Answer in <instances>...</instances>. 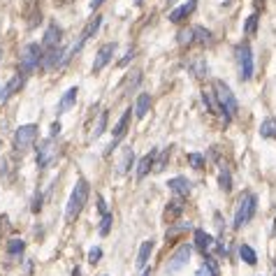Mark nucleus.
<instances>
[{"label":"nucleus","instance_id":"26","mask_svg":"<svg viewBox=\"0 0 276 276\" xmlns=\"http://www.w3.org/2000/svg\"><path fill=\"white\" fill-rule=\"evenodd\" d=\"M107 118H109V114L107 112H100V116H98V123H95V128H93V137L98 139L102 132L107 130Z\"/></svg>","mask_w":276,"mask_h":276},{"label":"nucleus","instance_id":"5","mask_svg":"<svg viewBox=\"0 0 276 276\" xmlns=\"http://www.w3.org/2000/svg\"><path fill=\"white\" fill-rule=\"evenodd\" d=\"M235 58H237L239 79H241V81H251V79H253V54H251V46L246 44V42L237 44Z\"/></svg>","mask_w":276,"mask_h":276},{"label":"nucleus","instance_id":"2","mask_svg":"<svg viewBox=\"0 0 276 276\" xmlns=\"http://www.w3.org/2000/svg\"><path fill=\"white\" fill-rule=\"evenodd\" d=\"M88 181L86 179H77V184H75V191L70 195L68 199V207H65V218L68 221H75L79 214H81V209L86 207V199H88Z\"/></svg>","mask_w":276,"mask_h":276},{"label":"nucleus","instance_id":"41","mask_svg":"<svg viewBox=\"0 0 276 276\" xmlns=\"http://www.w3.org/2000/svg\"><path fill=\"white\" fill-rule=\"evenodd\" d=\"M5 172H7V167H5V158L0 156V174H5Z\"/></svg>","mask_w":276,"mask_h":276},{"label":"nucleus","instance_id":"1","mask_svg":"<svg viewBox=\"0 0 276 276\" xmlns=\"http://www.w3.org/2000/svg\"><path fill=\"white\" fill-rule=\"evenodd\" d=\"M214 98H216V102H218V107H221L223 116H225V121H230L232 116L239 112L235 93H232L230 86L225 84V81H221V79H216L214 81Z\"/></svg>","mask_w":276,"mask_h":276},{"label":"nucleus","instance_id":"11","mask_svg":"<svg viewBox=\"0 0 276 276\" xmlns=\"http://www.w3.org/2000/svg\"><path fill=\"white\" fill-rule=\"evenodd\" d=\"M195 248H197L199 253L202 255H207V253H211L216 248V239L211 237V235H207L204 230H195Z\"/></svg>","mask_w":276,"mask_h":276},{"label":"nucleus","instance_id":"27","mask_svg":"<svg viewBox=\"0 0 276 276\" xmlns=\"http://www.w3.org/2000/svg\"><path fill=\"white\" fill-rule=\"evenodd\" d=\"M193 38L197 39L199 44H209V42H211V33H209L207 28H202V26H195V28H193Z\"/></svg>","mask_w":276,"mask_h":276},{"label":"nucleus","instance_id":"23","mask_svg":"<svg viewBox=\"0 0 276 276\" xmlns=\"http://www.w3.org/2000/svg\"><path fill=\"white\" fill-rule=\"evenodd\" d=\"M132 162H135V151L132 149H125V154H123L121 162H118V174H125L132 167Z\"/></svg>","mask_w":276,"mask_h":276},{"label":"nucleus","instance_id":"44","mask_svg":"<svg viewBox=\"0 0 276 276\" xmlns=\"http://www.w3.org/2000/svg\"><path fill=\"white\" fill-rule=\"evenodd\" d=\"M0 58H2V49H0Z\"/></svg>","mask_w":276,"mask_h":276},{"label":"nucleus","instance_id":"33","mask_svg":"<svg viewBox=\"0 0 276 276\" xmlns=\"http://www.w3.org/2000/svg\"><path fill=\"white\" fill-rule=\"evenodd\" d=\"M169 204H172V207H167V216H169V218H177V216L184 211V204H181V199H172Z\"/></svg>","mask_w":276,"mask_h":276},{"label":"nucleus","instance_id":"20","mask_svg":"<svg viewBox=\"0 0 276 276\" xmlns=\"http://www.w3.org/2000/svg\"><path fill=\"white\" fill-rule=\"evenodd\" d=\"M239 255H241V260H244L246 265H251V267H253V265H258V253H255L248 244L239 246Z\"/></svg>","mask_w":276,"mask_h":276},{"label":"nucleus","instance_id":"13","mask_svg":"<svg viewBox=\"0 0 276 276\" xmlns=\"http://www.w3.org/2000/svg\"><path fill=\"white\" fill-rule=\"evenodd\" d=\"M61 26L58 23H51L44 33V39H42V49H54V46H61Z\"/></svg>","mask_w":276,"mask_h":276},{"label":"nucleus","instance_id":"36","mask_svg":"<svg viewBox=\"0 0 276 276\" xmlns=\"http://www.w3.org/2000/svg\"><path fill=\"white\" fill-rule=\"evenodd\" d=\"M100 258H102V248H91V251H88V262H91V265L100 262Z\"/></svg>","mask_w":276,"mask_h":276},{"label":"nucleus","instance_id":"19","mask_svg":"<svg viewBox=\"0 0 276 276\" xmlns=\"http://www.w3.org/2000/svg\"><path fill=\"white\" fill-rule=\"evenodd\" d=\"M151 251H154V239H146V241H142V246H139V253H137V267H146V262H149V258H151Z\"/></svg>","mask_w":276,"mask_h":276},{"label":"nucleus","instance_id":"8","mask_svg":"<svg viewBox=\"0 0 276 276\" xmlns=\"http://www.w3.org/2000/svg\"><path fill=\"white\" fill-rule=\"evenodd\" d=\"M191 253H193V248L188 244H181L177 248V251H174V253H172V258H169V265L167 267H165V272H167V276H174V274H179V272H181V269L186 267V265H188V262H191Z\"/></svg>","mask_w":276,"mask_h":276},{"label":"nucleus","instance_id":"12","mask_svg":"<svg viewBox=\"0 0 276 276\" xmlns=\"http://www.w3.org/2000/svg\"><path fill=\"white\" fill-rule=\"evenodd\" d=\"M23 81H26V75H21V72H19V75H14V77H12L7 84H5V88L0 91V102H7V100L12 98L16 91H21Z\"/></svg>","mask_w":276,"mask_h":276},{"label":"nucleus","instance_id":"38","mask_svg":"<svg viewBox=\"0 0 276 276\" xmlns=\"http://www.w3.org/2000/svg\"><path fill=\"white\" fill-rule=\"evenodd\" d=\"M132 58H135V51H132V49H128V51H125V56H123L121 61H118V65L123 68V65H128V63H130Z\"/></svg>","mask_w":276,"mask_h":276},{"label":"nucleus","instance_id":"25","mask_svg":"<svg viewBox=\"0 0 276 276\" xmlns=\"http://www.w3.org/2000/svg\"><path fill=\"white\" fill-rule=\"evenodd\" d=\"M195 276H218V267H216V262L211 260V258H207L204 265H199V269H197V274Z\"/></svg>","mask_w":276,"mask_h":276},{"label":"nucleus","instance_id":"17","mask_svg":"<svg viewBox=\"0 0 276 276\" xmlns=\"http://www.w3.org/2000/svg\"><path fill=\"white\" fill-rule=\"evenodd\" d=\"M154 160H156V149H151V151H149V154H146L144 158L137 162V179H139V181H142V179H144L146 174L151 172V167H154Z\"/></svg>","mask_w":276,"mask_h":276},{"label":"nucleus","instance_id":"10","mask_svg":"<svg viewBox=\"0 0 276 276\" xmlns=\"http://www.w3.org/2000/svg\"><path fill=\"white\" fill-rule=\"evenodd\" d=\"M130 116H132V109H125L123 112V116L118 118V123L114 125V139H112V144H109V149H107V154L112 151V149H116L118 146V142H121L123 137H125V132H128V123H130Z\"/></svg>","mask_w":276,"mask_h":276},{"label":"nucleus","instance_id":"34","mask_svg":"<svg viewBox=\"0 0 276 276\" xmlns=\"http://www.w3.org/2000/svg\"><path fill=\"white\" fill-rule=\"evenodd\" d=\"M188 162L193 169H204V156L199 154H188Z\"/></svg>","mask_w":276,"mask_h":276},{"label":"nucleus","instance_id":"42","mask_svg":"<svg viewBox=\"0 0 276 276\" xmlns=\"http://www.w3.org/2000/svg\"><path fill=\"white\" fill-rule=\"evenodd\" d=\"M102 2H105V0H91V9L100 7V5H102Z\"/></svg>","mask_w":276,"mask_h":276},{"label":"nucleus","instance_id":"7","mask_svg":"<svg viewBox=\"0 0 276 276\" xmlns=\"http://www.w3.org/2000/svg\"><path fill=\"white\" fill-rule=\"evenodd\" d=\"M56 158H58V146H56V139L54 137L44 139V142L38 146V167L39 169L51 167Z\"/></svg>","mask_w":276,"mask_h":276},{"label":"nucleus","instance_id":"30","mask_svg":"<svg viewBox=\"0 0 276 276\" xmlns=\"http://www.w3.org/2000/svg\"><path fill=\"white\" fill-rule=\"evenodd\" d=\"M202 100H204V105L209 107V112H211V114H218V112H221V107H218V102H216V98H214V93L204 91V93H202Z\"/></svg>","mask_w":276,"mask_h":276},{"label":"nucleus","instance_id":"32","mask_svg":"<svg viewBox=\"0 0 276 276\" xmlns=\"http://www.w3.org/2000/svg\"><path fill=\"white\" fill-rule=\"evenodd\" d=\"M195 38H193V28H184V31H179V44L186 46V44H193Z\"/></svg>","mask_w":276,"mask_h":276},{"label":"nucleus","instance_id":"24","mask_svg":"<svg viewBox=\"0 0 276 276\" xmlns=\"http://www.w3.org/2000/svg\"><path fill=\"white\" fill-rule=\"evenodd\" d=\"M23 248H26V241L21 239H9L7 241V255L9 258H19L23 253Z\"/></svg>","mask_w":276,"mask_h":276},{"label":"nucleus","instance_id":"3","mask_svg":"<svg viewBox=\"0 0 276 276\" xmlns=\"http://www.w3.org/2000/svg\"><path fill=\"white\" fill-rule=\"evenodd\" d=\"M255 211H258V197H255L253 193H244L241 195V199H239V207L237 211H235V230H241L244 225H248V223L253 221Z\"/></svg>","mask_w":276,"mask_h":276},{"label":"nucleus","instance_id":"45","mask_svg":"<svg viewBox=\"0 0 276 276\" xmlns=\"http://www.w3.org/2000/svg\"><path fill=\"white\" fill-rule=\"evenodd\" d=\"M139 2H144V0H137V5H139Z\"/></svg>","mask_w":276,"mask_h":276},{"label":"nucleus","instance_id":"14","mask_svg":"<svg viewBox=\"0 0 276 276\" xmlns=\"http://www.w3.org/2000/svg\"><path fill=\"white\" fill-rule=\"evenodd\" d=\"M77 95H79V88L77 86H72V88H68V91L63 93V98L58 100V114H65V112H70V109L77 105Z\"/></svg>","mask_w":276,"mask_h":276},{"label":"nucleus","instance_id":"18","mask_svg":"<svg viewBox=\"0 0 276 276\" xmlns=\"http://www.w3.org/2000/svg\"><path fill=\"white\" fill-rule=\"evenodd\" d=\"M151 109V95L149 93H139L137 95V102H135V116L137 118H144Z\"/></svg>","mask_w":276,"mask_h":276},{"label":"nucleus","instance_id":"31","mask_svg":"<svg viewBox=\"0 0 276 276\" xmlns=\"http://www.w3.org/2000/svg\"><path fill=\"white\" fill-rule=\"evenodd\" d=\"M169 154H172V149H162L160 158H158V160H154V169H156V172H162V169H165V165H167V160H169Z\"/></svg>","mask_w":276,"mask_h":276},{"label":"nucleus","instance_id":"9","mask_svg":"<svg viewBox=\"0 0 276 276\" xmlns=\"http://www.w3.org/2000/svg\"><path fill=\"white\" fill-rule=\"evenodd\" d=\"M114 54H116L114 42H107V44L100 46L98 54H95V61H93V72H102V70L109 65V61L114 58Z\"/></svg>","mask_w":276,"mask_h":276},{"label":"nucleus","instance_id":"28","mask_svg":"<svg viewBox=\"0 0 276 276\" xmlns=\"http://www.w3.org/2000/svg\"><path fill=\"white\" fill-rule=\"evenodd\" d=\"M258 12H253V14L246 19V23H244V35H255V31H258Z\"/></svg>","mask_w":276,"mask_h":276},{"label":"nucleus","instance_id":"21","mask_svg":"<svg viewBox=\"0 0 276 276\" xmlns=\"http://www.w3.org/2000/svg\"><path fill=\"white\" fill-rule=\"evenodd\" d=\"M260 135L267 139H276V118H265V121H262Z\"/></svg>","mask_w":276,"mask_h":276},{"label":"nucleus","instance_id":"16","mask_svg":"<svg viewBox=\"0 0 276 276\" xmlns=\"http://www.w3.org/2000/svg\"><path fill=\"white\" fill-rule=\"evenodd\" d=\"M195 5H197V0H188V2H184L181 7H177L174 12H169V21H172V23H181L186 16H191V14H193Z\"/></svg>","mask_w":276,"mask_h":276},{"label":"nucleus","instance_id":"6","mask_svg":"<svg viewBox=\"0 0 276 276\" xmlns=\"http://www.w3.org/2000/svg\"><path fill=\"white\" fill-rule=\"evenodd\" d=\"M38 132L39 128L35 123H26V125H19L14 132V149L16 151H28L33 144H35V139H38Z\"/></svg>","mask_w":276,"mask_h":276},{"label":"nucleus","instance_id":"15","mask_svg":"<svg viewBox=\"0 0 276 276\" xmlns=\"http://www.w3.org/2000/svg\"><path fill=\"white\" fill-rule=\"evenodd\" d=\"M167 186H169V191L174 193L177 197H186V195L191 193V188H193V184H191V181H188L186 177H174V179H169Z\"/></svg>","mask_w":276,"mask_h":276},{"label":"nucleus","instance_id":"37","mask_svg":"<svg viewBox=\"0 0 276 276\" xmlns=\"http://www.w3.org/2000/svg\"><path fill=\"white\" fill-rule=\"evenodd\" d=\"M33 214H38L39 209H42V193H38V195H35V199H33Z\"/></svg>","mask_w":276,"mask_h":276},{"label":"nucleus","instance_id":"4","mask_svg":"<svg viewBox=\"0 0 276 276\" xmlns=\"http://www.w3.org/2000/svg\"><path fill=\"white\" fill-rule=\"evenodd\" d=\"M42 56H44V49L38 44V42H31V44H26L23 46V51H21V75H33L35 70L42 65Z\"/></svg>","mask_w":276,"mask_h":276},{"label":"nucleus","instance_id":"40","mask_svg":"<svg viewBox=\"0 0 276 276\" xmlns=\"http://www.w3.org/2000/svg\"><path fill=\"white\" fill-rule=\"evenodd\" d=\"M98 209H100V214H107V204H105V197H98Z\"/></svg>","mask_w":276,"mask_h":276},{"label":"nucleus","instance_id":"43","mask_svg":"<svg viewBox=\"0 0 276 276\" xmlns=\"http://www.w3.org/2000/svg\"><path fill=\"white\" fill-rule=\"evenodd\" d=\"M144 276H154V274H151V269H146V272H144Z\"/></svg>","mask_w":276,"mask_h":276},{"label":"nucleus","instance_id":"22","mask_svg":"<svg viewBox=\"0 0 276 276\" xmlns=\"http://www.w3.org/2000/svg\"><path fill=\"white\" fill-rule=\"evenodd\" d=\"M218 186H221L223 193L232 191V177H230V169L228 167H221V172H218Z\"/></svg>","mask_w":276,"mask_h":276},{"label":"nucleus","instance_id":"29","mask_svg":"<svg viewBox=\"0 0 276 276\" xmlns=\"http://www.w3.org/2000/svg\"><path fill=\"white\" fill-rule=\"evenodd\" d=\"M112 221H114V216L109 214H102V221H100V228H98V232L102 235V237H107L109 235V230H112Z\"/></svg>","mask_w":276,"mask_h":276},{"label":"nucleus","instance_id":"35","mask_svg":"<svg viewBox=\"0 0 276 276\" xmlns=\"http://www.w3.org/2000/svg\"><path fill=\"white\" fill-rule=\"evenodd\" d=\"M132 75H135V77H130V79H128V91H132V88H137V86H139V81H142V72H137V70H135Z\"/></svg>","mask_w":276,"mask_h":276},{"label":"nucleus","instance_id":"39","mask_svg":"<svg viewBox=\"0 0 276 276\" xmlns=\"http://www.w3.org/2000/svg\"><path fill=\"white\" fill-rule=\"evenodd\" d=\"M58 132H61V123H54V125H51V132H49V137L56 139V135H58Z\"/></svg>","mask_w":276,"mask_h":276}]
</instances>
